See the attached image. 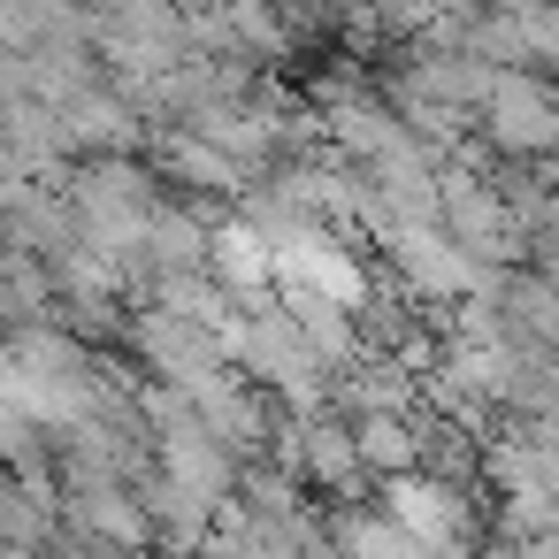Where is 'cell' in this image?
<instances>
[{
	"label": "cell",
	"instance_id": "277c9868",
	"mask_svg": "<svg viewBox=\"0 0 559 559\" xmlns=\"http://www.w3.org/2000/svg\"><path fill=\"white\" fill-rule=\"evenodd\" d=\"M78 513H85V528L93 536H108V544H146L154 536V513L146 506H131L123 490H108V483H93L85 498H78Z\"/></svg>",
	"mask_w": 559,
	"mask_h": 559
},
{
	"label": "cell",
	"instance_id": "6da1fadb",
	"mask_svg": "<svg viewBox=\"0 0 559 559\" xmlns=\"http://www.w3.org/2000/svg\"><path fill=\"white\" fill-rule=\"evenodd\" d=\"M391 521L421 544V551H452L467 536V513H460V490L429 483V475H391Z\"/></svg>",
	"mask_w": 559,
	"mask_h": 559
},
{
	"label": "cell",
	"instance_id": "5b68a950",
	"mask_svg": "<svg viewBox=\"0 0 559 559\" xmlns=\"http://www.w3.org/2000/svg\"><path fill=\"white\" fill-rule=\"evenodd\" d=\"M307 475H314V483H353V475H360L353 429H330V421H314V429H307Z\"/></svg>",
	"mask_w": 559,
	"mask_h": 559
},
{
	"label": "cell",
	"instance_id": "3957f363",
	"mask_svg": "<svg viewBox=\"0 0 559 559\" xmlns=\"http://www.w3.org/2000/svg\"><path fill=\"white\" fill-rule=\"evenodd\" d=\"M353 452H360V467L414 475V460H421V437L406 429V414H368V421L353 429Z\"/></svg>",
	"mask_w": 559,
	"mask_h": 559
},
{
	"label": "cell",
	"instance_id": "7a4b0ae2",
	"mask_svg": "<svg viewBox=\"0 0 559 559\" xmlns=\"http://www.w3.org/2000/svg\"><path fill=\"white\" fill-rule=\"evenodd\" d=\"M483 108H490V131H498V146H521V154H544V146H559V108H551V100H544L528 78H490Z\"/></svg>",
	"mask_w": 559,
	"mask_h": 559
}]
</instances>
